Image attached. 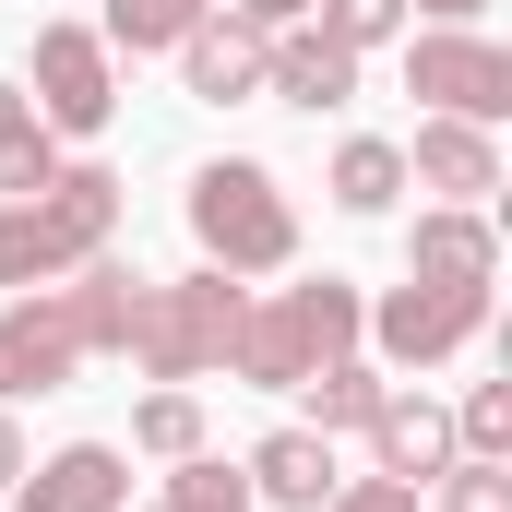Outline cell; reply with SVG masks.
<instances>
[{
    "label": "cell",
    "mask_w": 512,
    "mask_h": 512,
    "mask_svg": "<svg viewBox=\"0 0 512 512\" xmlns=\"http://www.w3.org/2000/svg\"><path fill=\"white\" fill-rule=\"evenodd\" d=\"M120 239V179L108 167H60L48 191H24V203H0V286L24 298V286H60L72 262H96Z\"/></svg>",
    "instance_id": "cell-1"
},
{
    "label": "cell",
    "mask_w": 512,
    "mask_h": 512,
    "mask_svg": "<svg viewBox=\"0 0 512 512\" xmlns=\"http://www.w3.org/2000/svg\"><path fill=\"white\" fill-rule=\"evenodd\" d=\"M334 358H358V286L346 274H310V286L239 310V346H227V370L262 382V393H298L310 370H334Z\"/></svg>",
    "instance_id": "cell-2"
},
{
    "label": "cell",
    "mask_w": 512,
    "mask_h": 512,
    "mask_svg": "<svg viewBox=\"0 0 512 512\" xmlns=\"http://www.w3.org/2000/svg\"><path fill=\"white\" fill-rule=\"evenodd\" d=\"M239 274H179V286H155L143 274V298H131V334H120V358L143 370V382H203V370H227V346H239Z\"/></svg>",
    "instance_id": "cell-3"
},
{
    "label": "cell",
    "mask_w": 512,
    "mask_h": 512,
    "mask_svg": "<svg viewBox=\"0 0 512 512\" xmlns=\"http://www.w3.org/2000/svg\"><path fill=\"white\" fill-rule=\"evenodd\" d=\"M191 239H203L215 274H286L298 262V215H286V191H274L262 155H215L191 179Z\"/></svg>",
    "instance_id": "cell-4"
},
{
    "label": "cell",
    "mask_w": 512,
    "mask_h": 512,
    "mask_svg": "<svg viewBox=\"0 0 512 512\" xmlns=\"http://www.w3.org/2000/svg\"><path fill=\"white\" fill-rule=\"evenodd\" d=\"M489 334V286H393V298H358V346H382V370H441Z\"/></svg>",
    "instance_id": "cell-5"
},
{
    "label": "cell",
    "mask_w": 512,
    "mask_h": 512,
    "mask_svg": "<svg viewBox=\"0 0 512 512\" xmlns=\"http://www.w3.org/2000/svg\"><path fill=\"white\" fill-rule=\"evenodd\" d=\"M405 96H429V120H512V48H489L477 24H429L405 48Z\"/></svg>",
    "instance_id": "cell-6"
},
{
    "label": "cell",
    "mask_w": 512,
    "mask_h": 512,
    "mask_svg": "<svg viewBox=\"0 0 512 512\" xmlns=\"http://www.w3.org/2000/svg\"><path fill=\"white\" fill-rule=\"evenodd\" d=\"M48 131H108L120 120V72H108V36L96 24H36V96Z\"/></svg>",
    "instance_id": "cell-7"
},
{
    "label": "cell",
    "mask_w": 512,
    "mask_h": 512,
    "mask_svg": "<svg viewBox=\"0 0 512 512\" xmlns=\"http://www.w3.org/2000/svg\"><path fill=\"white\" fill-rule=\"evenodd\" d=\"M72 370H84V334H72L60 286H24V298H0V405H24V393H60Z\"/></svg>",
    "instance_id": "cell-8"
},
{
    "label": "cell",
    "mask_w": 512,
    "mask_h": 512,
    "mask_svg": "<svg viewBox=\"0 0 512 512\" xmlns=\"http://www.w3.org/2000/svg\"><path fill=\"white\" fill-rule=\"evenodd\" d=\"M120 501H131V453H108V441H60L48 465L12 477V512H120Z\"/></svg>",
    "instance_id": "cell-9"
},
{
    "label": "cell",
    "mask_w": 512,
    "mask_h": 512,
    "mask_svg": "<svg viewBox=\"0 0 512 512\" xmlns=\"http://www.w3.org/2000/svg\"><path fill=\"white\" fill-rule=\"evenodd\" d=\"M405 274H417V286H489V274H501V227H489V203H429L417 239H405Z\"/></svg>",
    "instance_id": "cell-10"
},
{
    "label": "cell",
    "mask_w": 512,
    "mask_h": 512,
    "mask_svg": "<svg viewBox=\"0 0 512 512\" xmlns=\"http://www.w3.org/2000/svg\"><path fill=\"white\" fill-rule=\"evenodd\" d=\"M262 96H286V108H346V96H358V48H334L322 24H274V36H262Z\"/></svg>",
    "instance_id": "cell-11"
},
{
    "label": "cell",
    "mask_w": 512,
    "mask_h": 512,
    "mask_svg": "<svg viewBox=\"0 0 512 512\" xmlns=\"http://www.w3.org/2000/svg\"><path fill=\"white\" fill-rule=\"evenodd\" d=\"M179 84L203 96V108H239V96H262V24H239L227 0L179 36Z\"/></svg>",
    "instance_id": "cell-12"
},
{
    "label": "cell",
    "mask_w": 512,
    "mask_h": 512,
    "mask_svg": "<svg viewBox=\"0 0 512 512\" xmlns=\"http://www.w3.org/2000/svg\"><path fill=\"white\" fill-rule=\"evenodd\" d=\"M405 179H417V191H441V203H489V191H501V143H489L477 120H417Z\"/></svg>",
    "instance_id": "cell-13"
},
{
    "label": "cell",
    "mask_w": 512,
    "mask_h": 512,
    "mask_svg": "<svg viewBox=\"0 0 512 512\" xmlns=\"http://www.w3.org/2000/svg\"><path fill=\"white\" fill-rule=\"evenodd\" d=\"M453 465V405H429V393H382V417H370V477H441Z\"/></svg>",
    "instance_id": "cell-14"
},
{
    "label": "cell",
    "mask_w": 512,
    "mask_h": 512,
    "mask_svg": "<svg viewBox=\"0 0 512 512\" xmlns=\"http://www.w3.org/2000/svg\"><path fill=\"white\" fill-rule=\"evenodd\" d=\"M251 501H286V512H322L334 501V441L322 429H274V441H251Z\"/></svg>",
    "instance_id": "cell-15"
},
{
    "label": "cell",
    "mask_w": 512,
    "mask_h": 512,
    "mask_svg": "<svg viewBox=\"0 0 512 512\" xmlns=\"http://www.w3.org/2000/svg\"><path fill=\"white\" fill-rule=\"evenodd\" d=\"M131 298H143V274H131V262H108V251L60 274V310H72L84 358H120V334H131Z\"/></svg>",
    "instance_id": "cell-16"
},
{
    "label": "cell",
    "mask_w": 512,
    "mask_h": 512,
    "mask_svg": "<svg viewBox=\"0 0 512 512\" xmlns=\"http://www.w3.org/2000/svg\"><path fill=\"white\" fill-rule=\"evenodd\" d=\"M48 179H60V131L24 108V84H0V203H24Z\"/></svg>",
    "instance_id": "cell-17"
},
{
    "label": "cell",
    "mask_w": 512,
    "mask_h": 512,
    "mask_svg": "<svg viewBox=\"0 0 512 512\" xmlns=\"http://www.w3.org/2000/svg\"><path fill=\"white\" fill-rule=\"evenodd\" d=\"M310 429H322V441H334V429H370V417H382V358H334V370H310Z\"/></svg>",
    "instance_id": "cell-18"
},
{
    "label": "cell",
    "mask_w": 512,
    "mask_h": 512,
    "mask_svg": "<svg viewBox=\"0 0 512 512\" xmlns=\"http://www.w3.org/2000/svg\"><path fill=\"white\" fill-rule=\"evenodd\" d=\"M334 203H346V215H393V203H405V143L358 131V143L334 155Z\"/></svg>",
    "instance_id": "cell-19"
},
{
    "label": "cell",
    "mask_w": 512,
    "mask_h": 512,
    "mask_svg": "<svg viewBox=\"0 0 512 512\" xmlns=\"http://www.w3.org/2000/svg\"><path fill=\"white\" fill-rule=\"evenodd\" d=\"M203 12H215V0H108V24H96V36H108V60H120V48L143 60V48H179Z\"/></svg>",
    "instance_id": "cell-20"
},
{
    "label": "cell",
    "mask_w": 512,
    "mask_h": 512,
    "mask_svg": "<svg viewBox=\"0 0 512 512\" xmlns=\"http://www.w3.org/2000/svg\"><path fill=\"white\" fill-rule=\"evenodd\" d=\"M155 512H262V501H251V477H239V465L179 453V465H167V489H155Z\"/></svg>",
    "instance_id": "cell-21"
},
{
    "label": "cell",
    "mask_w": 512,
    "mask_h": 512,
    "mask_svg": "<svg viewBox=\"0 0 512 512\" xmlns=\"http://www.w3.org/2000/svg\"><path fill=\"white\" fill-rule=\"evenodd\" d=\"M131 453H155V465H179V453H203V405L179 382H155L143 405H131Z\"/></svg>",
    "instance_id": "cell-22"
},
{
    "label": "cell",
    "mask_w": 512,
    "mask_h": 512,
    "mask_svg": "<svg viewBox=\"0 0 512 512\" xmlns=\"http://www.w3.org/2000/svg\"><path fill=\"white\" fill-rule=\"evenodd\" d=\"M453 453H477V465H512V382H477L453 405Z\"/></svg>",
    "instance_id": "cell-23"
},
{
    "label": "cell",
    "mask_w": 512,
    "mask_h": 512,
    "mask_svg": "<svg viewBox=\"0 0 512 512\" xmlns=\"http://www.w3.org/2000/svg\"><path fill=\"white\" fill-rule=\"evenodd\" d=\"M310 24H322L334 48H358V60H370V48L405 36V0H310Z\"/></svg>",
    "instance_id": "cell-24"
},
{
    "label": "cell",
    "mask_w": 512,
    "mask_h": 512,
    "mask_svg": "<svg viewBox=\"0 0 512 512\" xmlns=\"http://www.w3.org/2000/svg\"><path fill=\"white\" fill-rule=\"evenodd\" d=\"M441 512H512V465L453 453V465H441Z\"/></svg>",
    "instance_id": "cell-25"
},
{
    "label": "cell",
    "mask_w": 512,
    "mask_h": 512,
    "mask_svg": "<svg viewBox=\"0 0 512 512\" xmlns=\"http://www.w3.org/2000/svg\"><path fill=\"white\" fill-rule=\"evenodd\" d=\"M322 512H429V489H405V477H334Z\"/></svg>",
    "instance_id": "cell-26"
},
{
    "label": "cell",
    "mask_w": 512,
    "mask_h": 512,
    "mask_svg": "<svg viewBox=\"0 0 512 512\" xmlns=\"http://www.w3.org/2000/svg\"><path fill=\"white\" fill-rule=\"evenodd\" d=\"M227 12H239V24H262V36H274V24H310V0H227Z\"/></svg>",
    "instance_id": "cell-27"
},
{
    "label": "cell",
    "mask_w": 512,
    "mask_h": 512,
    "mask_svg": "<svg viewBox=\"0 0 512 512\" xmlns=\"http://www.w3.org/2000/svg\"><path fill=\"white\" fill-rule=\"evenodd\" d=\"M12 477H24V429H12V405H0V501H12Z\"/></svg>",
    "instance_id": "cell-28"
},
{
    "label": "cell",
    "mask_w": 512,
    "mask_h": 512,
    "mask_svg": "<svg viewBox=\"0 0 512 512\" xmlns=\"http://www.w3.org/2000/svg\"><path fill=\"white\" fill-rule=\"evenodd\" d=\"M405 12H429V24H477L489 0H405Z\"/></svg>",
    "instance_id": "cell-29"
}]
</instances>
